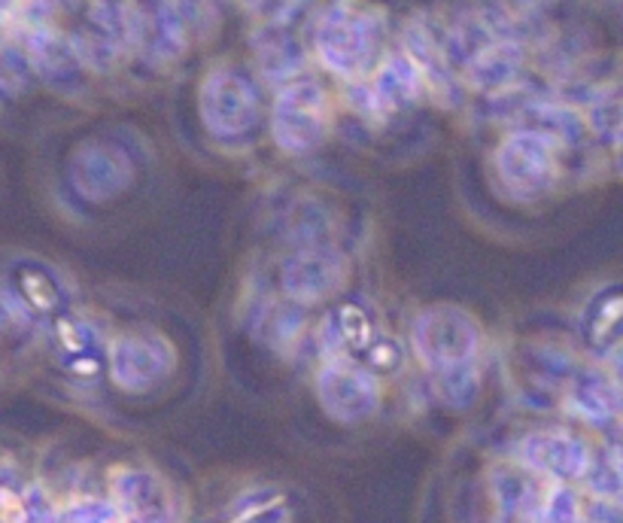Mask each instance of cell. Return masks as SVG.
I'll return each mask as SVG.
<instances>
[{
    "label": "cell",
    "instance_id": "obj_1",
    "mask_svg": "<svg viewBox=\"0 0 623 523\" xmlns=\"http://www.w3.org/2000/svg\"><path fill=\"white\" fill-rule=\"evenodd\" d=\"M481 347V328L472 316L453 307L439 304L420 314L414 323V351L441 380L447 396L468 393L475 387V356Z\"/></svg>",
    "mask_w": 623,
    "mask_h": 523
},
{
    "label": "cell",
    "instance_id": "obj_2",
    "mask_svg": "<svg viewBox=\"0 0 623 523\" xmlns=\"http://www.w3.org/2000/svg\"><path fill=\"white\" fill-rule=\"evenodd\" d=\"M314 43L331 73L356 80L378 59L383 43V15L362 0H335L319 15Z\"/></svg>",
    "mask_w": 623,
    "mask_h": 523
},
{
    "label": "cell",
    "instance_id": "obj_3",
    "mask_svg": "<svg viewBox=\"0 0 623 523\" xmlns=\"http://www.w3.org/2000/svg\"><path fill=\"white\" fill-rule=\"evenodd\" d=\"M271 125H274V140L293 153H310L317 149L319 140L329 132V97L326 88L302 76V80H289L283 85L281 95L274 101V113H271Z\"/></svg>",
    "mask_w": 623,
    "mask_h": 523
},
{
    "label": "cell",
    "instance_id": "obj_4",
    "mask_svg": "<svg viewBox=\"0 0 623 523\" xmlns=\"http://www.w3.org/2000/svg\"><path fill=\"white\" fill-rule=\"evenodd\" d=\"M201 119L222 140L244 137L258 119V88L241 67H217L201 83Z\"/></svg>",
    "mask_w": 623,
    "mask_h": 523
},
{
    "label": "cell",
    "instance_id": "obj_5",
    "mask_svg": "<svg viewBox=\"0 0 623 523\" xmlns=\"http://www.w3.org/2000/svg\"><path fill=\"white\" fill-rule=\"evenodd\" d=\"M125 40L152 61H173L186 49V12L180 0H125Z\"/></svg>",
    "mask_w": 623,
    "mask_h": 523
},
{
    "label": "cell",
    "instance_id": "obj_6",
    "mask_svg": "<svg viewBox=\"0 0 623 523\" xmlns=\"http://www.w3.org/2000/svg\"><path fill=\"white\" fill-rule=\"evenodd\" d=\"M496 168L501 182L520 198L550 189L557 177V153H553V137L541 132H514L501 140L496 153Z\"/></svg>",
    "mask_w": 623,
    "mask_h": 523
},
{
    "label": "cell",
    "instance_id": "obj_7",
    "mask_svg": "<svg viewBox=\"0 0 623 523\" xmlns=\"http://www.w3.org/2000/svg\"><path fill=\"white\" fill-rule=\"evenodd\" d=\"M173 351L161 335L131 332L113 341L110 347V377L125 393H147L159 387L173 368Z\"/></svg>",
    "mask_w": 623,
    "mask_h": 523
},
{
    "label": "cell",
    "instance_id": "obj_8",
    "mask_svg": "<svg viewBox=\"0 0 623 523\" xmlns=\"http://www.w3.org/2000/svg\"><path fill=\"white\" fill-rule=\"evenodd\" d=\"M317 393L323 408L341 420V423H359L378 411L380 389L378 380L353 359L335 356L317 377Z\"/></svg>",
    "mask_w": 623,
    "mask_h": 523
},
{
    "label": "cell",
    "instance_id": "obj_9",
    "mask_svg": "<svg viewBox=\"0 0 623 523\" xmlns=\"http://www.w3.org/2000/svg\"><path fill=\"white\" fill-rule=\"evenodd\" d=\"M347 262L331 247H302L283 262L281 286L283 292L302 304H317L329 299L344 286Z\"/></svg>",
    "mask_w": 623,
    "mask_h": 523
},
{
    "label": "cell",
    "instance_id": "obj_10",
    "mask_svg": "<svg viewBox=\"0 0 623 523\" xmlns=\"http://www.w3.org/2000/svg\"><path fill=\"white\" fill-rule=\"evenodd\" d=\"M110 505L119 523H171L168 490L144 469H123L116 474Z\"/></svg>",
    "mask_w": 623,
    "mask_h": 523
},
{
    "label": "cell",
    "instance_id": "obj_11",
    "mask_svg": "<svg viewBox=\"0 0 623 523\" xmlns=\"http://www.w3.org/2000/svg\"><path fill=\"white\" fill-rule=\"evenodd\" d=\"M520 453L529 469L557 481H578L590 472V450L569 432H536L526 438Z\"/></svg>",
    "mask_w": 623,
    "mask_h": 523
},
{
    "label": "cell",
    "instance_id": "obj_12",
    "mask_svg": "<svg viewBox=\"0 0 623 523\" xmlns=\"http://www.w3.org/2000/svg\"><path fill=\"white\" fill-rule=\"evenodd\" d=\"M131 180V165L119 149L110 146H88L74 161L76 189L95 201H107L110 195L123 192Z\"/></svg>",
    "mask_w": 623,
    "mask_h": 523
},
{
    "label": "cell",
    "instance_id": "obj_13",
    "mask_svg": "<svg viewBox=\"0 0 623 523\" xmlns=\"http://www.w3.org/2000/svg\"><path fill=\"white\" fill-rule=\"evenodd\" d=\"M25 55L34 64V71L43 73L52 83H74L80 71H83V61L76 55L74 43L62 36L59 31H52L50 24H40V28H28L25 31Z\"/></svg>",
    "mask_w": 623,
    "mask_h": 523
},
{
    "label": "cell",
    "instance_id": "obj_14",
    "mask_svg": "<svg viewBox=\"0 0 623 523\" xmlns=\"http://www.w3.org/2000/svg\"><path fill=\"white\" fill-rule=\"evenodd\" d=\"M520 64H524L520 46L511 43V40L493 36L477 52H472V59L465 61V76L475 88L496 92V88H505V85L514 83V76L520 73Z\"/></svg>",
    "mask_w": 623,
    "mask_h": 523
},
{
    "label": "cell",
    "instance_id": "obj_15",
    "mask_svg": "<svg viewBox=\"0 0 623 523\" xmlns=\"http://www.w3.org/2000/svg\"><path fill=\"white\" fill-rule=\"evenodd\" d=\"M420 67L408 59V52L402 55H390L374 73V85H371V97L378 109H402L408 107L416 95H420Z\"/></svg>",
    "mask_w": 623,
    "mask_h": 523
},
{
    "label": "cell",
    "instance_id": "obj_16",
    "mask_svg": "<svg viewBox=\"0 0 623 523\" xmlns=\"http://www.w3.org/2000/svg\"><path fill=\"white\" fill-rule=\"evenodd\" d=\"M256 52L262 71L271 80H293L302 71L305 52L298 46V40L289 34L286 24H265L256 34Z\"/></svg>",
    "mask_w": 623,
    "mask_h": 523
},
{
    "label": "cell",
    "instance_id": "obj_17",
    "mask_svg": "<svg viewBox=\"0 0 623 523\" xmlns=\"http://www.w3.org/2000/svg\"><path fill=\"white\" fill-rule=\"evenodd\" d=\"M572 405L587 420H605L617 411V389L602 375H587L574 384Z\"/></svg>",
    "mask_w": 623,
    "mask_h": 523
},
{
    "label": "cell",
    "instance_id": "obj_18",
    "mask_svg": "<svg viewBox=\"0 0 623 523\" xmlns=\"http://www.w3.org/2000/svg\"><path fill=\"white\" fill-rule=\"evenodd\" d=\"M59 523H119L110 502H76L67 511H62Z\"/></svg>",
    "mask_w": 623,
    "mask_h": 523
},
{
    "label": "cell",
    "instance_id": "obj_19",
    "mask_svg": "<svg viewBox=\"0 0 623 523\" xmlns=\"http://www.w3.org/2000/svg\"><path fill=\"white\" fill-rule=\"evenodd\" d=\"M250 10H256L268 24H289L305 7V0H244Z\"/></svg>",
    "mask_w": 623,
    "mask_h": 523
},
{
    "label": "cell",
    "instance_id": "obj_20",
    "mask_svg": "<svg viewBox=\"0 0 623 523\" xmlns=\"http://www.w3.org/2000/svg\"><path fill=\"white\" fill-rule=\"evenodd\" d=\"M548 0H505V7L514 10L517 15H529V12H536L538 7H545Z\"/></svg>",
    "mask_w": 623,
    "mask_h": 523
},
{
    "label": "cell",
    "instance_id": "obj_21",
    "mask_svg": "<svg viewBox=\"0 0 623 523\" xmlns=\"http://www.w3.org/2000/svg\"><path fill=\"white\" fill-rule=\"evenodd\" d=\"M246 523H286V517H283L281 509H268V505H265V509H258Z\"/></svg>",
    "mask_w": 623,
    "mask_h": 523
}]
</instances>
